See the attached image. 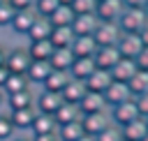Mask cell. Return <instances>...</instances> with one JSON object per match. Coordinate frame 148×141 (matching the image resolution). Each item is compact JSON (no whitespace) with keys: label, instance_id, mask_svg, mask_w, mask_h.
<instances>
[{"label":"cell","instance_id":"43","mask_svg":"<svg viewBox=\"0 0 148 141\" xmlns=\"http://www.w3.org/2000/svg\"><path fill=\"white\" fill-rule=\"evenodd\" d=\"M7 49H9V44H7L5 39H0V67H5V58H7Z\"/></svg>","mask_w":148,"mask_h":141},{"label":"cell","instance_id":"55","mask_svg":"<svg viewBox=\"0 0 148 141\" xmlns=\"http://www.w3.org/2000/svg\"><path fill=\"white\" fill-rule=\"evenodd\" d=\"M97 2H102V0H97Z\"/></svg>","mask_w":148,"mask_h":141},{"label":"cell","instance_id":"6","mask_svg":"<svg viewBox=\"0 0 148 141\" xmlns=\"http://www.w3.org/2000/svg\"><path fill=\"white\" fill-rule=\"evenodd\" d=\"M37 116V109L35 106H25V109H14L9 111V120L16 129V134H30V127H32V120Z\"/></svg>","mask_w":148,"mask_h":141},{"label":"cell","instance_id":"48","mask_svg":"<svg viewBox=\"0 0 148 141\" xmlns=\"http://www.w3.org/2000/svg\"><path fill=\"white\" fill-rule=\"evenodd\" d=\"M7 109V95H5V90H0V111H5Z\"/></svg>","mask_w":148,"mask_h":141},{"label":"cell","instance_id":"47","mask_svg":"<svg viewBox=\"0 0 148 141\" xmlns=\"http://www.w3.org/2000/svg\"><path fill=\"white\" fill-rule=\"evenodd\" d=\"M9 141H32V136L30 134H14Z\"/></svg>","mask_w":148,"mask_h":141},{"label":"cell","instance_id":"41","mask_svg":"<svg viewBox=\"0 0 148 141\" xmlns=\"http://www.w3.org/2000/svg\"><path fill=\"white\" fill-rule=\"evenodd\" d=\"M7 2H9V7L14 12H21V9H32V2L35 0H7Z\"/></svg>","mask_w":148,"mask_h":141},{"label":"cell","instance_id":"36","mask_svg":"<svg viewBox=\"0 0 148 141\" xmlns=\"http://www.w3.org/2000/svg\"><path fill=\"white\" fill-rule=\"evenodd\" d=\"M14 134H16V129L9 120V111L5 109V111H0V141H9Z\"/></svg>","mask_w":148,"mask_h":141},{"label":"cell","instance_id":"16","mask_svg":"<svg viewBox=\"0 0 148 141\" xmlns=\"http://www.w3.org/2000/svg\"><path fill=\"white\" fill-rule=\"evenodd\" d=\"M51 30H53L51 21H49L46 16H37V18L32 21V25H30V30H28V35H25V39H23V42H39V39H49V37H51Z\"/></svg>","mask_w":148,"mask_h":141},{"label":"cell","instance_id":"7","mask_svg":"<svg viewBox=\"0 0 148 141\" xmlns=\"http://www.w3.org/2000/svg\"><path fill=\"white\" fill-rule=\"evenodd\" d=\"M116 49H118L120 58H132L134 60L139 55V51L143 49V42L139 37V32H123L118 44H116Z\"/></svg>","mask_w":148,"mask_h":141},{"label":"cell","instance_id":"46","mask_svg":"<svg viewBox=\"0 0 148 141\" xmlns=\"http://www.w3.org/2000/svg\"><path fill=\"white\" fill-rule=\"evenodd\" d=\"M7 76H9V72H7V67H0V90H2V86H5V81H7Z\"/></svg>","mask_w":148,"mask_h":141},{"label":"cell","instance_id":"25","mask_svg":"<svg viewBox=\"0 0 148 141\" xmlns=\"http://www.w3.org/2000/svg\"><path fill=\"white\" fill-rule=\"evenodd\" d=\"M74 62V53L72 49H53L51 58H49V65L51 69H60V72H67Z\"/></svg>","mask_w":148,"mask_h":141},{"label":"cell","instance_id":"34","mask_svg":"<svg viewBox=\"0 0 148 141\" xmlns=\"http://www.w3.org/2000/svg\"><path fill=\"white\" fill-rule=\"evenodd\" d=\"M95 139H97V141H123V129H120V125L109 123Z\"/></svg>","mask_w":148,"mask_h":141},{"label":"cell","instance_id":"45","mask_svg":"<svg viewBox=\"0 0 148 141\" xmlns=\"http://www.w3.org/2000/svg\"><path fill=\"white\" fill-rule=\"evenodd\" d=\"M139 37H141V42H143V46H148V23L141 28V32H139Z\"/></svg>","mask_w":148,"mask_h":141},{"label":"cell","instance_id":"38","mask_svg":"<svg viewBox=\"0 0 148 141\" xmlns=\"http://www.w3.org/2000/svg\"><path fill=\"white\" fill-rule=\"evenodd\" d=\"M14 14H16V12L9 7V2H2V5H0V30H7V28H9Z\"/></svg>","mask_w":148,"mask_h":141},{"label":"cell","instance_id":"42","mask_svg":"<svg viewBox=\"0 0 148 141\" xmlns=\"http://www.w3.org/2000/svg\"><path fill=\"white\" fill-rule=\"evenodd\" d=\"M146 2H148V0H123L125 7H134V9H143Z\"/></svg>","mask_w":148,"mask_h":141},{"label":"cell","instance_id":"20","mask_svg":"<svg viewBox=\"0 0 148 141\" xmlns=\"http://www.w3.org/2000/svg\"><path fill=\"white\" fill-rule=\"evenodd\" d=\"M139 67H136V62L132 60V58H120L116 65H113V69H111V76H113V81H120V83H127L132 76H134V72H136Z\"/></svg>","mask_w":148,"mask_h":141},{"label":"cell","instance_id":"26","mask_svg":"<svg viewBox=\"0 0 148 141\" xmlns=\"http://www.w3.org/2000/svg\"><path fill=\"white\" fill-rule=\"evenodd\" d=\"M74 37H76L74 30H72L69 25H65V28H53L49 42L53 44V49H69L72 42H74Z\"/></svg>","mask_w":148,"mask_h":141},{"label":"cell","instance_id":"50","mask_svg":"<svg viewBox=\"0 0 148 141\" xmlns=\"http://www.w3.org/2000/svg\"><path fill=\"white\" fill-rule=\"evenodd\" d=\"M58 2H60V5H72L74 0H58Z\"/></svg>","mask_w":148,"mask_h":141},{"label":"cell","instance_id":"30","mask_svg":"<svg viewBox=\"0 0 148 141\" xmlns=\"http://www.w3.org/2000/svg\"><path fill=\"white\" fill-rule=\"evenodd\" d=\"M74 9L69 7V5H60L51 16H49V21H51V25L53 28H65V25H69L72 28V21H74Z\"/></svg>","mask_w":148,"mask_h":141},{"label":"cell","instance_id":"22","mask_svg":"<svg viewBox=\"0 0 148 141\" xmlns=\"http://www.w3.org/2000/svg\"><path fill=\"white\" fill-rule=\"evenodd\" d=\"M81 109H79V104H72V102H62L60 104V109L53 113V118H56V123L58 125H67V123H79L81 120Z\"/></svg>","mask_w":148,"mask_h":141},{"label":"cell","instance_id":"51","mask_svg":"<svg viewBox=\"0 0 148 141\" xmlns=\"http://www.w3.org/2000/svg\"><path fill=\"white\" fill-rule=\"evenodd\" d=\"M143 12H146V14H148V2H146V7H143Z\"/></svg>","mask_w":148,"mask_h":141},{"label":"cell","instance_id":"10","mask_svg":"<svg viewBox=\"0 0 148 141\" xmlns=\"http://www.w3.org/2000/svg\"><path fill=\"white\" fill-rule=\"evenodd\" d=\"M120 35H123V30L118 23H99V28L95 30L92 37H95L97 46H116Z\"/></svg>","mask_w":148,"mask_h":141},{"label":"cell","instance_id":"14","mask_svg":"<svg viewBox=\"0 0 148 141\" xmlns=\"http://www.w3.org/2000/svg\"><path fill=\"white\" fill-rule=\"evenodd\" d=\"M95 69H97V65H95L92 58H74V62H72V67L67 69V74H69V79H76V81H83V83H86V79H88Z\"/></svg>","mask_w":148,"mask_h":141},{"label":"cell","instance_id":"3","mask_svg":"<svg viewBox=\"0 0 148 141\" xmlns=\"http://www.w3.org/2000/svg\"><path fill=\"white\" fill-rule=\"evenodd\" d=\"M62 102H65V99H62L60 92L44 90V88H37V92H35V109H37V113H49V116H53V113L60 109Z\"/></svg>","mask_w":148,"mask_h":141},{"label":"cell","instance_id":"31","mask_svg":"<svg viewBox=\"0 0 148 141\" xmlns=\"http://www.w3.org/2000/svg\"><path fill=\"white\" fill-rule=\"evenodd\" d=\"M127 88H130L132 97H139V95L148 92V69H136L134 76L127 81Z\"/></svg>","mask_w":148,"mask_h":141},{"label":"cell","instance_id":"37","mask_svg":"<svg viewBox=\"0 0 148 141\" xmlns=\"http://www.w3.org/2000/svg\"><path fill=\"white\" fill-rule=\"evenodd\" d=\"M97 0H74L69 7L74 9V14H95L97 12Z\"/></svg>","mask_w":148,"mask_h":141},{"label":"cell","instance_id":"21","mask_svg":"<svg viewBox=\"0 0 148 141\" xmlns=\"http://www.w3.org/2000/svg\"><path fill=\"white\" fill-rule=\"evenodd\" d=\"M49 72H51V65H49L46 60H32L30 67H28V72H25V76H28L30 86L39 88V86L44 83V79L49 76Z\"/></svg>","mask_w":148,"mask_h":141},{"label":"cell","instance_id":"56","mask_svg":"<svg viewBox=\"0 0 148 141\" xmlns=\"http://www.w3.org/2000/svg\"><path fill=\"white\" fill-rule=\"evenodd\" d=\"M146 123H148V118H146Z\"/></svg>","mask_w":148,"mask_h":141},{"label":"cell","instance_id":"19","mask_svg":"<svg viewBox=\"0 0 148 141\" xmlns=\"http://www.w3.org/2000/svg\"><path fill=\"white\" fill-rule=\"evenodd\" d=\"M35 92H37V88H25V90H18L14 95H7V111L35 106Z\"/></svg>","mask_w":148,"mask_h":141},{"label":"cell","instance_id":"54","mask_svg":"<svg viewBox=\"0 0 148 141\" xmlns=\"http://www.w3.org/2000/svg\"><path fill=\"white\" fill-rule=\"evenodd\" d=\"M123 141H127V139H123Z\"/></svg>","mask_w":148,"mask_h":141},{"label":"cell","instance_id":"8","mask_svg":"<svg viewBox=\"0 0 148 141\" xmlns=\"http://www.w3.org/2000/svg\"><path fill=\"white\" fill-rule=\"evenodd\" d=\"M99 23L102 21L97 18V14H76L72 21V30L76 37H92L95 30L99 28Z\"/></svg>","mask_w":148,"mask_h":141},{"label":"cell","instance_id":"32","mask_svg":"<svg viewBox=\"0 0 148 141\" xmlns=\"http://www.w3.org/2000/svg\"><path fill=\"white\" fill-rule=\"evenodd\" d=\"M25 88H35V86H30V81H28L25 74H9L7 81H5V86H2L5 95H14V92L25 90Z\"/></svg>","mask_w":148,"mask_h":141},{"label":"cell","instance_id":"2","mask_svg":"<svg viewBox=\"0 0 148 141\" xmlns=\"http://www.w3.org/2000/svg\"><path fill=\"white\" fill-rule=\"evenodd\" d=\"M146 23H148V14L143 9H134V7H125L118 18V25L123 32H141V28Z\"/></svg>","mask_w":148,"mask_h":141},{"label":"cell","instance_id":"5","mask_svg":"<svg viewBox=\"0 0 148 141\" xmlns=\"http://www.w3.org/2000/svg\"><path fill=\"white\" fill-rule=\"evenodd\" d=\"M37 18V14H35V9H21V12H16L14 14V18H12V23H9V32L14 35V37H18V39H25V35H28V30H30V25H32V21Z\"/></svg>","mask_w":148,"mask_h":141},{"label":"cell","instance_id":"24","mask_svg":"<svg viewBox=\"0 0 148 141\" xmlns=\"http://www.w3.org/2000/svg\"><path fill=\"white\" fill-rule=\"evenodd\" d=\"M120 129H123V139H127V141H141L148 134V123H146V118H136V120L123 125Z\"/></svg>","mask_w":148,"mask_h":141},{"label":"cell","instance_id":"11","mask_svg":"<svg viewBox=\"0 0 148 141\" xmlns=\"http://www.w3.org/2000/svg\"><path fill=\"white\" fill-rule=\"evenodd\" d=\"M123 9H125L123 0H102V2L97 5V12H95V14H97V18H99L102 23H118Z\"/></svg>","mask_w":148,"mask_h":141},{"label":"cell","instance_id":"33","mask_svg":"<svg viewBox=\"0 0 148 141\" xmlns=\"http://www.w3.org/2000/svg\"><path fill=\"white\" fill-rule=\"evenodd\" d=\"M83 136V127L81 120L79 123H67V125H58V141H76Z\"/></svg>","mask_w":148,"mask_h":141},{"label":"cell","instance_id":"49","mask_svg":"<svg viewBox=\"0 0 148 141\" xmlns=\"http://www.w3.org/2000/svg\"><path fill=\"white\" fill-rule=\"evenodd\" d=\"M76 141H97V139H95V136H90V134H83V136H81V139H76Z\"/></svg>","mask_w":148,"mask_h":141},{"label":"cell","instance_id":"39","mask_svg":"<svg viewBox=\"0 0 148 141\" xmlns=\"http://www.w3.org/2000/svg\"><path fill=\"white\" fill-rule=\"evenodd\" d=\"M134 104H136L139 116H141V118H148V92H143V95L134 97Z\"/></svg>","mask_w":148,"mask_h":141},{"label":"cell","instance_id":"28","mask_svg":"<svg viewBox=\"0 0 148 141\" xmlns=\"http://www.w3.org/2000/svg\"><path fill=\"white\" fill-rule=\"evenodd\" d=\"M60 95H62L65 102L79 104V102L83 99V95H86V83H83V81H76V79H69V81L65 83V88H62Z\"/></svg>","mask_w":148,"mask_h":141},{"label":"cell","instance_id":"4","mask_svg":"<svg viewBox=\"0 0 148 141\" xmlns=\"http://www.w3.org/2000/svg\"><path fill=\"white\" fill-rule=\"evenodd\" d=\"M109 118H111V123H116V125H127V123H132V120H136V118H141L139 116V111H136V104H134V97L132 99H125V102H120V104H116V106H111L109 109Z\"/></svg>","mask_w":148,"mask_h":141},{"label":"cell","instance_id":"17","mask_svg":"<svg viewBox=\"0 0 148 141\" xmlns=\"http://www.w3.org/2000/svg\"><path fill=\"white\" fill-rule=\"evenodd\" d=\"M113 83V76L109 69H95L88 79H86V90H92V92H104L109 86Z\"/></svg>","mask_w":148,"mask_h":141},{"label":"cell","instance_id":"23","mask_svg":"<svg viewBox=\"0 0 148 141\" xmlns=\"http://www.w3.org/2000/svg\"><path fill=\"white\" fill-rule=\"evenodd\" d=\"M69 49H72L74 58H92L97 51V42H95V37H74Z\"/></svg>","mask_w":148,"mask_h":141},{"label":"cell","instance_id":"9","mask_svg":"<svg viewBox=\"0 0 148 141\" xmlns=\"http://www.w3.org/2000/svg\"><path fill=\"white\" fill-rule=\"evenodd\" d=\"M109 123H111L109 111H99V113H83V116H81L83 134H90V136H97V134H99Z\"/></svg>","mask_w":148,"mask_h":141},{"label":"cell","instance_id":"40","mask_svg":"<svg viewBox=\"0 0 148 141\" xmlns=\"http://www.w3.org/2000/svg\"><path fill=\"white\" fill-rule=\"evenodd\" d=\"M134 62H136L139 69H148V46H143V49L139 51V55L134 58Z\"/></svg>","mask_w":148,"mask_h":141},{"label":"cell","instance_id":"13","mask_svg":"<svg viewBox=\"0 0 148 141\" xmlns=\"http://www.w3.org/2000/svg\"><path fill=\"white\" fill-rule=\"evenodd\" d=\"M92 60H95V65H97L99 69H109V72H111L113 65L120 60V53H118L116 46H97Z\"/></svg>","mask_w":148,"mask_h":141},{"label":"cell","instance_id":"15","mask_svg":"<svg viewBox=\"0 0 148 141\" xmlns=\"http://www.w3.org/2000/svg\"><path fill=\"white\" fill-rule=\"evenodd\" d=\"M79 109H81V113L109 111V106H106V102H104V95H102V92H92V90H86L83 99L79 102Z\"/></svg>","mask_w":148,"mask_h":141},{"label":"cell","instance_id":"52","mask_svg":"<svg viewBox=\"0 0 148 141\" xmlns=\"http://www.w3.org/2000/svg\"><path fill=\"white\" fill-rule=\"evenodd\" d=\"M141 141H148V134H146V136H143V139H141Z\"/></svg>","mask_w":148,"mask_h":141},{"label":"cell","instance_id":"12","mask_svg":"<svg viewBox=\"0 0 148 141\" xmlns=\"http://www.w3.org/2000/svg\"><path fill=\"white\" fill-rule=\"evenodd\" d=\"M102 95H104V102H106L109 109L116 106V104H120V102H125V99H132V92H130L127 83H120V81H113Z\"/></svg>","mask_w":148,"mask_h":141},{"label":"cell","instance_id":"53","mask_svg":"<svg viewBox=\"0 0 148 141\" xmlns=\"http://www.w3.org/2000/svg\"><path fill=\"white\" fill-rule=\"evenodd\" d=\"M2 2H7V0H0V5H2Z\"/></svg>","mask_w":148,"mask_h":141},{"label":"cell","instance_id":"18","mask_svg":"<svg viewBox=\"0 0 148 141\" xmlns=\"http://www.w3.org/2000/svg\"><path fill=\"white\" fill-rule=\"evenodd\" d=\"M30 134L32 136H42V134H58V123L53 116L49 113H37L35 120H32V127H30Z\"/></svg>","mask_w":148,"mask_h":141},{"label":"cell","instance_id":"35","mask_svg":"<svg viewBox=\"0 0 148 141\" xmlns=\"http://www.w3.org/2000/svg\"><path fill=\"white\" fill-rule=\"evenodd\" d=\"M58 7H60V2H58V0H35V2H32L35 14H37V16H46V18H49Z\"/></svg>","mask_w":148,"mask_h":141},{"label":"cell","instance_id":"29","mask_svg":"<svg viewBox=\"0 0 148 141\" xmlns=\"http://www.w3.org/2000/svg\"><path fill=\"white\" fill-rule=\"evenodd\" d=\"M69 81V74L67 72H60V69H51L49 72V76L44 79V83L39 86V88H44V90H53V92H62V88H65V83Z\"/></svg>","mask_w":148,"mask_h":141},{"label":"cell","instance_id":"1","mask_svg":"<svg viewBox=\"0 0 148 141\" xmlns=\"http://www.w3.org/2000/svg\"><path fill=\"white\" fill-rule=\"evenodd\" d=\"M32 58L25 49V42H16V44H9L7 49V58H5V67L9 74H25L28 67H30Z\"/></svg>","mask_w":148,"mask_h":141},{"label":"cell","instance_id":"27","mask_svg":"<svg viewBox=\"0 0 148 141\" xmlns=\"http://www.w3.org/2000/svg\"><path fill=\"white\" fill-rule=\"evenodd\" d=\"M25 49H28V53H30L32 60H46V62H49V58H51V53H53V44H51L49 39L25 42Z\"/></svg>","mask_w":148,"mask_h":141},{"label":"cell","instance_id":"44","mask_svg":"<svg viewBox=\"0 0 148 141\" xmlns=\"http://www.w3.org/2000/svg\"><path fill=\"white\" fill-rule=\"evenodd\" d=\"M32 136V134H30ZM32 141H58V134H42V136H32Z\"/></svg>","mask_w":148,"mask_h":141}]
</instances>
